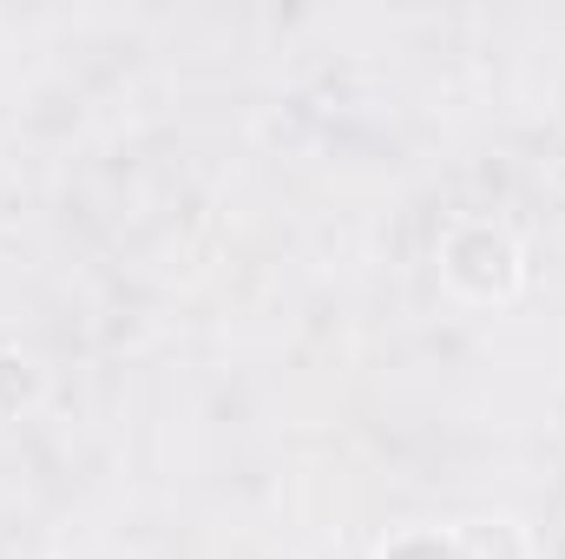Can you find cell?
Wrapping results in <instances>:
<instances>
[{"mask_svg": "<svg viewBox=\"0 0 565 559\" xmlns=\"http://www.w3.org/2000/svg\"><path fill=\"white\" fill-rule=\"evenodd\" d=\"M447 277L460 283V289H473V296H507L520 283V251H513L507 231L467 224V231L447 238Z\"/></svg>", "mask_w": 565, "mask_h": 559, "instance_id": "cell-1", "label": "cell"}, {"mask_svg": "<svg viewBox=\"0 0 565 559\" xmlns=\"http://www.w3.org/2000/svg\"><path fill=\"white\" fill-rule=\"evenodd\" d=\"M382 559H467L454 540H440V534H408V540H395Z\"/></svg>", "mask_w": 565, "mask_h": 559, "instance_id": "cell-2", "label": "cell"}]
</instances>
